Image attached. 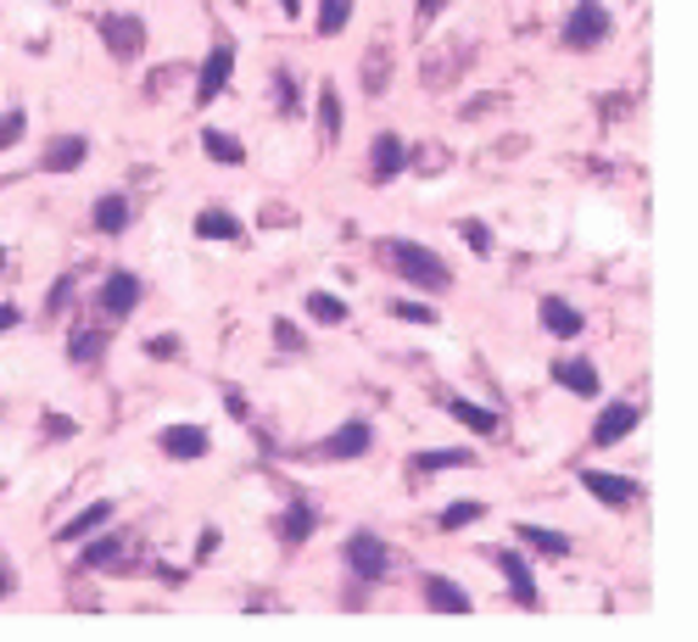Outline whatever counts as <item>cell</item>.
<instances>
[{
    "mask_svg": "<svg viewBox=\"0 0 698 642\" xmlns=\"http://www.w3.org/2000/svg\"><path fill=\"white\" fill-rule=\"evenodd\" d=\"M380 257L402 274V280H408L419 297H442V291H453V268L436 257L425 240H402V235H391V240H380Z\"/></svg>",
    "mask_w": 698,
    "mask_h": 642,
    "instance_id": "1",
    "label": "cell"
},
{
    "mask_svg": "<svg viewBox=\"0 0 698 642\" xmlns=\"http://www.w3.org/2000/svg\"><path fill=\"white\" fill-rule=\"evenodd\" d=\"M341 559H346V570H353L358 581H369V587H380L391 576V547L375 531H353V536H346Z\"/></svg>",
    "mask_w": 698,
    "mask_h": 642,
    "instance_id": "2",
    "label": "cell"
},
{
    "mask_svg": "<svg viewBox=\"0 0 698 642\" xmlns=\"http://www.w3.org/2000/svg\"><path fill=\"white\" fill-rule=\"evenodd\" d=\"M559 34H565L570 51H598L609 34H615V18H609V7H598V0H576Z\"/></svg>",
    "mask_w": 698,
    "mask_h": 642,
    "instance_id": "3",
    "label": "cell"
},
{
    "mask_svg": "<svg viewBox=\"0 0 698 642\" xmlns=\"http://www.w3.org/2000/svg\"><path fill=\"white\" fill-rule=\"evenodd\" d=\"M96 34H101L107 56H118V62H135L146 51V18L140 12H101Z\"/></svg>",
    "mask_w": 698,
    "mask_h": 642,
    "instance_id": "4",
    "label": "cell"
},
{
    "mask_svg": "<svg viewBox=\"0 0 698 642\" xmlns=\"http://www.w3.org/2000/svg\"><path fill=\"white\" fill-rule=\"evenodd\" d=\"M637 425H643V408H637V403H626V397H615V403H603V408H598V419H592L587 441H592V447H621Z\"/></svg>",
    "mask_w": 698,
    "mask_h": 642,
    "instance_id": "5",
    "label": "cell"
},
{
    "mask_svg": "<svg viewBox=\"0 0 698 642\" xmlns=\"http://www.w3.org/2000/svg\"><path fill=\"white\" fill-rule=\"evenodd\" d=\"M419 598H425V609H430V614H448V620L475 614V598H470L453 576H442V570H430V576L419 581Z\"/></svg>",
    "mask_w": 698,
    "mask_h": 642,
    "instance_id": "6",
    "label": "cell"
},
{
    "mask_svg": "<svg viewBox=\"0 0 698 642\" xmlns=\"http://www.w3.org/2000/svg\"><path fill=\"white\" fill-rule=\"evenodd\" d=\"M369 447H375V425L369 419H346V425H335L319 441V458H330V464H353V458H364Z\"/></svg>",
    "mask_w": 698,
    "mask_h": 642,
    "instance_id": "7",
    "label": "cell"
},
{
    "mask_svg": "<svg viewBox=\"0 0 698 642\" xmlns=\"http://www.w3.org/2000/svg\"><path fill=\"white\" fill-rule=\"evenodd\" d=\"M140 297H146L140 274H129V268H112L107 280H101V291H96V308H101V319H129V313L140 308Z\"/></svg>",
    "mask_w": 698,
    "mask_h": 642,
    "instance_id": "8",
    "label": "cell"
},
{
    "mask_svg": "<svg viewBox=\"0 0 698 642\" xmlns=\"http://www.w3.org/2000/svg\"><path fill=\"white\" fill-rule=\"evenodd\" d=\"M229 78H235V45L218 40V45L207 51V62L196 67V107H213L224 89H229Z\"/></svg>",
    "mask_w": 698,
    "mask_h": 642,
    "instance_id": "9",
    "label": "cell"
},
{
    "mask_svg": "<svg viewBox=\"0 0 698 642\" xmlns=\"http://www.w3.org/2000/svg\"><path fill=\"white\" fill-rule=\"evenodd\" d=\"M497 570H503V581H508V598L519 603V609H543V592H537V576H531V559L519 554V547H497Z\"/></svg>",
    "mask_w": 698,
    "mask_h": 642,
    "instance_id": "10",
    "label": "cell"
},
{
    "mask_svg": "<svg viewBox=\"0 0 698 642\" xmlns=\"http://www.w3.org/2000/svg\"><path fill=\"white\" fill-rule=\"evenodd\" d=\"M581 486H587V497H598L603 509H632L637 492H643L632 475H615V470H581Z\"/></svg>",
    "mask_w": 698,
    "mask_h": 642,
    "instance_id": "11",
    "label": "cell"
},
{
    "mask_svg": "<svg viewBox=\"0 0 698 642\" xmlns=\"http://www.w3.org/2000/svg\"><path fill=\"white\" fill-rule=\"evenodd\" d=\"M402 168H408V146H402V135H375L369 140V185H391V179H402Z\"/></svg>",
    "mask_w": 698,
    "mask_h": 642,
    "instance_id": "12",
    "label": "cell"
},
{
    "mask_svg": "<svg viewBox=\"0 0 698 642\" xmlns=\"http://www.w3.org/2000/svg\"><path fill=\"white\" fill-rule=\"evenodd\" d=\"M157 447L173 458V464H191V458H207L213 452V436H207V425H168L157 436Z\"/></svg>",
    "mask_w": 698,
    "mask_h": 642,
    "instance_id": "13",
    "label": "cell"
},
{
    "mask_svg": "<svg viewBox=\"0 0 698 642\" xmlns=\"http://www.w3.org/2000/svg\"><path fill=\"white\" fill-rule=\"evenodd\" d=\"M554 386L570 392V397H587V403H592V397L603 392V375H598V363H592V357H559V363H554Z\"/></svg>",
    "mask_w": 698,
    "mask_h": 642,
    "instance_id": "14",
    "label": "cell"
},
{
    "mask_svg": "<svg viewBox=\"0 0 698 642\" xmlns=\"http://www.w3.org/2000/svg\"><path fill=\"white\" fill-rule=\"evenodd\" d=\"M112 514H118V503L112 497H96L90 509H78L67 525H56V542H67V547H78L84 536H96V531H107L112 525Z\"/></svg>",
    "mask_w": 698,
    "mask_h": 642,
    "instance_id": "15",
    "label": "cell"
},
{
    "mask_svg": "<svg viewBox=\"0 0 698 642\" xmlns=\"http://www.w3.org/2000/svg\"><path fill=\"white\" fill-rule=\"evenodd\" d=\"M313 531H319V509H313L308 497H297V503H286V509L275 514V536H280L286 547H302Z\"/></svg>",
    "mask_w": 698,
    "mask_h": 642,
    "instance_id": "16",
    "label": "cell"
},
{
    "mask_svg": "<svg viewBox=\"0 0 698 642\" xmlns=\"http://www.w3.org/2000/svg\"><path fill=\"white\" fill-rule=\"evenodd\" d=\"M475 452L470 447H430V452H414L408 458V475L425 481V475H442V470H470Z\"/></svg>",
    "mask_w": 698,
    "mask_h": 642,
    "instance_id": "17",
    "label": "cell"
},
{
    "mask_svg": "<svg viewBox=\"0 0 698 642\" xmlns=\"http://www.w3.org/2000/svg\"><path fill=\"white\" fill-rule=\"evenodd\" d=\"M84 157H90V140L84 135H56L40 151V173H73V168H84Z\"/></svg>",
    "mask_w": 698,
    "mask_h": 642,
    "instance_id": "18",
    "label": "cell"
},
{
    "mask_svg": "<svg viewBox=\"0 0 698 642\" xmlns=\"http://www.w3.org/2000/svg\"><path fill=\"white\" fill-rule=\"evenodd\" d=\"M537 319H543V330H548V335H559V341H576V335L587 330L581 308H570L565 297H543V302H537Z\"/></svg>",
    "mask_w": 698,
    "mask_h": 642,
    "instance_id": "19",
    "label": "cell"
},
{
    "mask_svg": "<svg viewBox=\"0 0 698 642\" xmlns=\"http://www.w3.org/2000/svg\"><path fill=\"white\" fill-rule=\"evenodd\" d=\"M90 224H96L101 235H124V229L135 224V202H129L124 191H107V196H96V207H90Z\"/></svg>",
    "mask_w": 698,
    "mask_h": 642,
    "instance_id": "20",
    "label": "cell"
},
{
    "mask_svg": "<svg viewBox=\"0 0 698 642\" xmlns=\"http://www.w3.org/2000/svg\"><path fill=\"white\" fill-rule=\"evenodd\" d=\"M124 559V536L118 531H96V536H84V547H78V570H112Z\"/></svg>",
    "mask_w": 698,
    "mask_h": 642,
    "instance_id": "21",
    "label": "cell"
},
{
    "mask_svg": "<svg viewBox=\"0 0 698 642\" xmlns=\"http://www.w3.org/2000/svg\"><path fill=\"white\" fill-rule=\"evenodd\" d=\"M514 536L526 542L531 554H543V559H565V554H570V536H565V531H548V525H531V520H519Z\"/></svg>",
    "mask_w": 698,
    "mask_h": 642,
    "instance_id": "22",
    "label": "cell"
},
{
    "mask_svg": "<svg viewBox=\"0 0 698 642\" xmlns=\"http://www.w3.org/2000/svg\"><path fill=\"white\" fill-rule=\"evenodd\" d=\"M196 240H235V246H246V224L235 213H224V207H207V213H196Z\"/></svg>",
    "mask_w": 698,
    "mask_h": 642,
    "instance_id": "23",
    "label": "cell"
},
{
    "mask_svg": "<svg viewBox=\"0 0 698 642\" xmlns=\"http://www.w3.org/2000/svg\"><path fill=\"white\" fill-rule=\"evenodd\" d=\"M442 408L464 425V430H475V436H497V408H481V403H470V397H442Z\"/></svg>",
    "mask_w": 698,
    "mask_h": 642,
    "instance_id": "24",
    "label": "cell"
},
{
    "mask_svg": "<svg viewBox=\"0 0 698 642\" xmlns=\"http://www.w3.org/2000/svg\"><path fill=\"white\" fill-rule=\"evenodd\" d=\"M101 352H107V335L101 330H73L67 335V363H78V370H96Z\"/></svg>",
    "mask_w": 698,
    "mask_h": 642,
    "instance_id": "25",
    "label": "cell"
},
{
    "mask_svg": "<svg viewBox=\"0 0 698 642\" xmlns=\"http://www.w3.org/2000/svg\"><path fill=\"white\" fill-rule=\"evenodd\" d=\"M202 151H207L213 162H224V168H240V162H246V146H240L235 135H224V129H202Z\"/></svg>",
    "mask_w": 698,
    "mask_h": 642,
    "instance_id": "26",
    "label": "cell"
},
{
    "mask_svg": "<svg viewBox=\"0 0 698 642\" xmlns=\"http://www.w3.org/2000/svg\"><path fill=\"white\" fill-rule=\"evenodd\" d=\"M341 118H346V113H341V96H335V84L324 78V89H319V135H324L330 146H335V140H341V129H346Z\"/></svg>",
    "mask_w": 698,
    "mask_h": 642,
    "instance_id": "27",
    "label": "cell"
},
{
    "mask_svg": "<svg viewBox=\"0 0 698 642\" xmlns=\"http://www.w3.org/2000/svg\"><path fill=\"white\" fill-rule=\"evenodd\" d=\"M346 313H353V308H346L335 291H308V319L313 324H330L335 330V324H346Z\"/></svg>",
    "mask_w": 698,
    "mask_h": 642,
    "instance_id": "28",
    "label": "cell"
},
{
    "mask_svg": "<svg viewBox=\"0 0 698 642\" xmlns=\"http://www.w3.org/2000/svg\"><path fill=\"white\" fill-rule=\"evenodd\" d=\"M475 520H486V503H481V497H459V503L442 509V520H436V525H442V531H464V525H475Z\"/></svg>",
    "mask_w": 698,
    "mask_h": 642,
    "instance_id": "29",
    "label": "cell"
},
{
    "mask_svg": "<svg viewBox=\"0 0 698 642\" xmlns=\"http://www.w3.org/2000/svg\"><path fill=\"white\" fill-rule=\"evenodd\" d=\"M346 23H353V0H319V34L324 40L346 34Z\"/></svg>",
    "mask_w": 698,
    "mask_h": 642,
    "instance_id": "30",
    "label": "cell"
},
{
    "mask_svg": "<svg viewBox=\"0 0 698 642\" xmlns=\"http://www.w3.org/2000/svg\"><path fill=\"white\" fill-rule=\"evenodd\" d=\"M275 107L291 118V113H302V84H297V73L291 67H280L275 73Z\"/></svg>",
    "mask_w": 698,
    "mask_h": 642,
    "instance_id": "31",
    "label": "cell"
},
{
    "mask_svg": "<svg viewBox=\"0 0 698 642\" xmlns=\"http://www.w3.org/2000/svg\"><path fill=\"white\" fill-rule=\"evenodd\" d=\"M23 135H29V113H23V107H12L7 118H0V151H12Z\"/></svg>",
    "mask_w": 698,
    "mask_h": 642,
    "instance_id": "32",
    "label": "cell"
},
{
    "mask_svg": "<svg viewBox=\"0 0 698 642\" xmlns=\"http://www.w3.org/2000/svg\"><path fill=\"white\" fill-rule=\"evenodd\" d=\"M459 235L470 240V252H475V257H492V229H486L481 218H464V224H459Z\"/></svg>",
    "mask_w": 698,
    "mask_h": 642,
    "instance_id": "33",
    "label": "cell"
},
{
    "mask_svg": "<svg viewBox=\"0 0 698 642\" xmlns=\"http://www.w3.org/2000/svg\"><path fill=\"white\" fill-rule=\"evenodd\" d=\"M180 346H185L180 335H173V330H162V335H151V341H146V357H157V363H173V357H180Z\"/></svg>",
    "mask_w": 698,
    "mask_h": 642,
    "instance_id": "34",
    "label": "cell"
},
{
    "mask_svg": "<svg viewBox=\"0 0 698 642\" xmlns=\"http://www.w3.org/2000/svg\"><path fill=\"white\" fill-rule=\"evenodd\" d=\"M391 313H397V319H408V324H436V308H430V302H414V297L391 302Z\"/></svg>",
    "mask_w": 698,
    "mask_h": 642,
    "instance_id": "35",
    "label": "cell"
},
{
    "mask_svg": "<svg viewBox=\"0 0 698 642\" xmlns=\"http://www.w3.org/2000/svg\"><path fill=\"white\" fill-rule=\"evenodd\" d=\"M40 430H45V441H73V436H78V419H67V414H45Z\"/></svg>",
    "mask_w": 698,
    "mask_h": 642,
    "instance_id": "36",
    "label": "cell"
},
{
    "mask_svg": "<svg viewBox=\"0 0 698 642\" xmlns=\"http://www.w3.org/2000/svg\"><path fill=\"white\" fill-rule=\"evenodd\" d=\"M73 291H78V286H73V274H62V280L45 291V313H62V308H73Z\"/></svg>",
    "mask_w": 698,
    "mask_h": 642,
    "instance_id": "37",
    "label": "cell"
},
{
    "mask_svg": "<svg viewBox=\"0 0 698 642\" xmlns=\"http://www.w3.org/2000/svg\"><path fill=\"white\" fill-rule=\"evenodd\" d=\"M275 341H280L286 352H308V335H302L291 319H275Z\"/></svg>",
    "mask_w": 698,
    "mask_h": 642,
    "instance_id": "38",
    "label": "cell"
},
{
    "mask_svg": "<svg viewBox=\"0 0 698 642\" xmlns=\"http://www.w3.org/2000/svg\"><path fill=\"white\" fill-rule=\"evenodd\" d=\"M448 7H453V0H414V12H419L425 23H430V18H442Z\"/></svg>",
    "mask_w": 698,
    "mask_h": 642,
    "instance_id": "39",
    "label": "cell"
},
{
    "mask_svg": "<svg viewBox=\"0 0 698 642\" xmlns=\"http://www.w3.org/2000/svg\"><path fill=\"white\" fill-rule=\"evenodd\" d=\"M18 324H23L18 302H0V335H7V330H18Z\"/></svg>",
    "mask_w": 698,
    "mask_h": 642,
    "instance_id": "40",
    "label": "cell"
},
{
    "mask_svg": "<svg viewBox=\"0 0 698 642\" xmlns=\"http://www.w3.org/2000/svg\"><path fill=\"white\" fill-rule=\"evenodd\" d=\"M224 408H229L235 419H246V397H240V392H229V397H224Z\"/></svg>",
    "mask_w": 698,
    "mask_h": 642,
    "instance_id": "41",
    "label": "cell"
},
{
    "mask_svg": "<svg viewBox=\"0 0 698 642\" xmlns=\"http://www.w3.org/2000/svg\"><path fill=\"white\" fill-rule=\"evenodd\" d=\"M280 12L286 18H302V0H280Z\"/></svg>",
    "mask_w": 698,
    "mask_h": 642,
    "instance_id": "42",
    "label": "cell"
},
{
    "mask_svg": "<svg viewBox=\"0 0 698 642\" xmlns=\"http://www.w3.org/2000/svg\"><path fill=\"white\" fill-rule=\"evenodd\" d=\"M7 592H12V576H7V570H0V598H7Z\"/></svg>",
    "mask_w": 698,
    "mask_h": 642,
    "instance_id": "43",
    "label": "cell"
},
{
    "mask_svg": "<svg viewBox=\"0 0 698 642\" xmlns=\"http://www.w3.org/2000/svg\"><path fill=\"white\" fill-rule=\"evenodd\" d=\"M0 268H7V252H0Z\"/></svg>",
    "mask_w": 698,
    "mask_h": 642,
    "instance_id": "44",
    "label": "cell"
}]
</instances>
